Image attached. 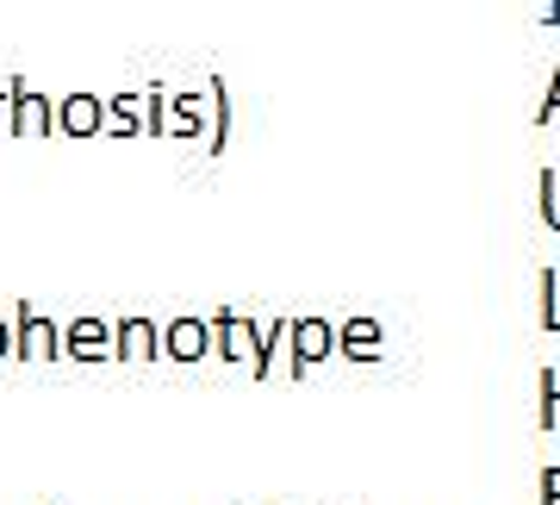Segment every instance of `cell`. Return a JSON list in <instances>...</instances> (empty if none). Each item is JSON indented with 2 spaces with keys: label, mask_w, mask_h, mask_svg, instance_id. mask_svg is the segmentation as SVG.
Segmentation results:
<instances>
[{
  "label": "cell",
  "mask_w": 560,
  "mask_h": 505,
  "mask_svg": "<svg viewBox=\"0 0 560 505\" xmlns=\"http://www.w3.org/2000/svg\"><path fill=\"white\" fill-rule=\"evenodd\" d=\"M330 344H337V331H330L324 319H300V324H293V368L324 363V356H330Z\"/></svg>",
  "instance_id": "obj_7"
},
{
  "label": "cell",
  "mask_w": 560,
  "mask_h": 505,
  "mask_svg": "<svg viewBox=\"0 0 560 505\" xmlns=\"http://www.w3.org/2000/svg\"><path fill=\"white\" fill-rule=\"evenodd\" d=\"M106 125H113V138H131V131H138V94H119V101L106 106Z\"/></svg>",
  "instance_id": "obj_11"
},
{
  "label": "cell",
  "mask_w": 560,
  "mask_h": 505,
  "mask_svg": "<svg viewBox=\"0 0 560 505\" xmlns=\"http://www.w3.org/2000/svg\"><path fill=\"white\" fill-rule=\"evenodd\" d=\"M212 324H219V349H224V356H231V363H249V356H256V349H261L256 324L243 319V312H219V319H212Z\"/></svg>",
  "instance_id": "obj_6"
},
{
  "label": "cell",
  "mask_w": 560,
  "mask_h": 505,
  "mask_svg": "<svg viewBox=\"0 0 560 505\" xmlns=\"http://www.w3.org/2000/svg\"><path fill=\"white\" fill-rule=\"evenodd\" d=\"M7 106H13V94H0V125H7Z\"/></svg>",
  "instance_id": "obj_16"
},
{
  "label": "cell",
  "mask_w": 560,
  "mask_h": 505,
  "mask_svg": "<svg viewBox=\"0 0 560 505\" xmlns=\"http://www.w3.org/2000/svg\"><path fill=\"white\" fill-rule=\"evenodd\" d=\"M106 344H113V324L106 319H75L69 324V337H62V349H69L75 363H101Z\"/></svg>",
  "instance_id": "obj_4"
},
{
  "label": "cell",
  "mask_w": 560,
  "mask_h": 505,
  "mask_svg": "<svg viewBox=\"0 0 560 505\" xmlns=\"http://www.w3.org/2000/svg\"><path fill=\"white\" fill-rule=\"evenodd\" d=\"M162 349H168L175 363H200L206 349H212V324L187 312V319H175L168 331H162Z\"/></svg>",
  "instance_id": "obj_2"
},
{
  "label": "cell",
  "mask_w": 560,
  "mask_h": 505,
  "mask_svg": "<svg viewBox=\"0 0 560 505\" xmlns=\"http://www.w3.org/2000/svg\"><path fill=\"white\" fill-rule=\"evenodd\" d=\"M156 324L150 319H125L119 324V363H150V356H156Z\"/></svg>",
  "instance_id": "obj_8"
},
{
  "label": "cell",
  "mask_w": 560,
  "mask_h": 505,
  "mask_svg": "<svg viewBox=\"0 0 560 505\" xmlns=\"http://www.w3.org/2000/svg\"><path fill=\"white\" fill-rule=\"evenodd\" d=\"M541 20H548V25H560V0H548V13H541Z\"/></svg>",
  "instance_id": "obj_15"
},
{
  "label": "cell",
  "mask_w": 560,
  "mask_h": 505,
  "mask_svg": "<svg viewBox=\"0 0 560 505\" xmlns=\"http://www.w3.org/2000/svg\"><path fill=\"white\" fill-rule=\"evenodd\" d=\"M143 106H150V113H143V131H162V125H168V101H162V88H150Z\"/></svg>",
  "instance_id": "obj_12"
},
{
  "label": "cell",
  "mask_w": 560,
  "mask_h": 505,
  "mask_svg": "<svg viewBox=\"0 0 560 505\" xmlns=\"http://www.w3.org/2000/svg\"><path fill=\"white\" fill-rule=\"evenodd\" d=\"M13 349H20L25 363H50V356L62 349V337H57V324L44 319V312L20 306V331H13Z\"/></svg>",
  "instance_id": "obj_1"
},
{
  "label": "cell",
  "mask_w": 560,
  "mask_h": 505,
  "mask_svg": "<svg viewBox=\"0 0 560 505\" xmlns=\"http://www.w3.org/2000/svg\"><path fill=\"white\" fill-rule=\"evenodd\" d=\"M57 125L69 131V138H94L106 125V101L101 94H69V101L57 106Z\"/></svg>",
  "instance_id": "obj_3"
},
{
  "label": "cell",
  "mask_w": 560,
  "mask_h": 505,
  "mask_svg": "<svg viewBox=\"0 0 560 505\" xmlns=\"http://www.w3.org/2000/svg\"><path fill=\"white\" fill-rule=\"evenodd\" d=\"M560 113V69H555V88H548V106H541V119H555Z\"/></svg>",
  "instance_id": "obj_13"
},
{
  "label": "cell",
  "mask_w": 560,
  "mask_h": 505,
  "mask_svg": "<svg viewBox=\"0 0 560 505\" xmlns=\"http://www.w3.org/2000/svg\"><path fill=\"white\" fill-rule=\"evenodd\" d=\"M7 349H13V324L0 319V356H7Z\"/></svg>",
  "instance_id": "obj_14"
},
{
  "label": "cell",
  "mask_w": 560,
  "mask_h": 505,
  "mask_svg": "<svg viewBox=\"0 0 560 505\" xmlns=\"http://www.w3.org/2000/svg\"><path fill=\"white\" fill-rule=\"evenodd\" d=\"M200 113H206V101L200 94H180V101H168V131H180V138H194L200 131Z\"/></svg>",
  "instance_id": "obj_9"
},
{
  "label": "cell",
  "mask_w": 560,
  "mask_h": 505,
  "mask_svg": "<svg viewBox=\"0 0 560 505\" xmlns=\"http://www.w3.org/2000/svg\"><path fill=\"white\" fill-rule=\"evenodd\" d=\"M13 131H57V106L32 94L25 81H13Z\"/></svg>",
  "instance_id": "obj_5"
},
{
  "label": "cell",
  "mask_w": 560,
  "mask_h": 505,
  "mask_svg": "<svg viewBox=\"0 0 560 505\" xmlns=\"http://www.w3.org/2000/svg\"><path fill=\"white\" fill-rule=\"evenodd\" d=\"M374 344H381V324L374 319H349L342 324V349H349V356H374Z\"/></svg>",
  "instance_id": "obj_10"
}]
</instances>
